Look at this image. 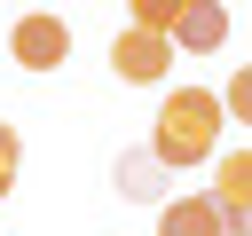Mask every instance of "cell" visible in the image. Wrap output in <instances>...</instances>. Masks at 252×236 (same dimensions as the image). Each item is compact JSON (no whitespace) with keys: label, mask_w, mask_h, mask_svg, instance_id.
Returning <instances> with one entry per match:
<instances>
[{"label":"cell","mask_w":252,"mask_h":236,"mask_svg":"<svg viewBox=\"0 0 252 236\" xmlns=\"http://www.w3.org/2000/svg\"><path fill=\"white\" fill-rule=\"evenodd\" d=\"M158 236H228V228H220V205H213L205 189H189V197H165Z\"/></svg>","instance_id":"52a82bcc"},{"label":"cell","mask_w":252,"mask_h":236,"mask_svg":"<svg viewBox=\"0 0 252 236\" xmlns=\"http://www.w3.org/2000/svg\"><path fill=\"white\" fill-rule=\"evenodd\" d=\"M16 165H24V142H16V126H0V197L16 189Z\"/></svg>","instance_id":"30bf717a"},{"label":"cell","mask_w":252,"mask_h":236,"mask_svg":"<svg viewBox=\"0 0 252 236\" xmlns=\"http://www.w3.org/2000/svg\"><path fill=\"white\" fill-rule=\"evenodd\" d=\"M8 63H24V71H63V63H71V24L47 16V8L16 16V24H8Z\"/></svg>","instance_id":"7a4b0ae2"},{"label":"cell","mask_w":252,"mask_h":236,"mask_svg":"<svg viewBox=\"0 0 252 236\" xmlns=\"http://www.w3.org/2000/svg\"><path fill=\"white\" fill-rule=\"evenodd\" d=\"M220 110H228L236 126H252V63H244V71H236V79L220 87Z\"/></svg>","instance_id":"9c48e42d"},{"label":"cell","mask_w":252,"mask_h":236,"mask_svg":"<svg viewBox=\"0 0 252 236\" xmlns=\"http://www.w3.org/2000/svg\"><path fill=\"white\" fill-rule=\"evenodd\" d=\"M228 39V8L220 0H181V16H173V55H213Z\"/></svg>","instance_id":"5b68a950"},{"label":"cell","mask_w":252,"mask_h":236,"mask_svg":"<svg viewBox=\"0 0 252 236\" xmlns=\"http://www.w3.org/2000/svg\"><path fill=\"white\" fill-rule=\"evenodd\" d=\"M213 205H220V228L228 236H252V149H228L220 165H213V189H205Z\"/></svg>","instance_id":"277c9868"},{"label":"cell","mask_w":252,"mask_h":236,"mask_svg":"<svg viewBox=\"0 0 252 236\" xmlns=\"http://www.w3.org/2000/svg\"><path fill=\"white\" fill-rule=\"evenodd\" d=\"M173 16H181V0H134V31H158V39H173Z\"/></svg>","instance_id":"ba28073f"},{"label":"cell","mask_w":252,"mask_h":236,"mask_svg":"<svg viewBox=\"0 0 252 236\" xmlns=\"http://www.w3.org/2000/svg\"><path fill=\"white\" fill-rule=\"evenodd\" d=\"M110 71H118L126 87H158V79L173 71V39H158V31H134V24H126V31L110 39Z\"/></svg>","instance_id":"3957f363"},{"label":"cell","mask_w":252,"mask_h":236,"mask_svg":"<svg viewBox=\"0 0 252 236\" xmlns=\"http://www.w3.org/2000/svg\"><path fill=\"white\" fill-rule=\"evenodd\" d=\"M110 189H118L126 205H158V197H165V165H158L150 149H118V165H110Z\"/></svg>","instance_id":"8992f818"},{"label":"cell","mask_w":252,"mask_h":236,"mask_svg":"<svg viewBox=\"0 0 252 236\" xmlns=\"http://www.w3.org/2000/svg\"><path fill=\"white\" fill-rule=\"evenodd\" d=\"M220 126H228V110H220V94H213V87H173V94H165V110H158L150 157H158L165 173L205 165V157L220 149Z\"/></svg>","instance_id":"6da1fadb"}]
</instances>
